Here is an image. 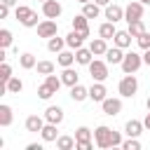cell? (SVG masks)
Listing matches in <instances>:
<instances>
[{
  "label": "cell",
  "mask_w": 150,
  "mask_h": 150,
  "mask_svg": "<svg viewBox=\"0 0 150 150\" xmlns=\"http://www.w3.org/2000/svg\"><path fill=\"white\" fill-rule=\"evenodd\" d=\"M14 16H16V21H21V26H26V28L38 26V14H35L30 7H26V5H16Z\"/></svg>",
  "instance_id": "obj_1"
},
{
  "label": "cell",
  "mask_w": 150,
  "mask_h": 150,
  "mask_svg": "<svg viewBox=\"0 0 150 150\" xmlns=\"http://www.w3.org/2000/svg\"><path fill=\"white\" fill-rule=\"evenodd\" d=\"M120 66H122L124 75H131V73H136V70L143 66V56H141V54H136V52H127Z\"/></svg>",
  "instance_id": "obj_2"
},
{
  "label": "cell",
  "mask_w": 150,
  "mask_h": 150,
  "mask_svg": "<svg viewBox=\"0 0 150 150\" xmlns=\"http://www.w3.org/2000/svg\"><path fill=\"white\" fill-rule=\"evenodd\" d=\"M94 141H96V145L98 148H112V129L110 127H105V124H101V127H96V131H94Z\"/></svg>",
  "instance_id": "obj_3"
},
{
  "label": "cell",
  "mask_w": 150,
  "mask_h": 150,
  "mask_svg": "<svg viewBox=\"0 0 150 150\" xmlns=\"http://www.w3.org/2000/svg\"><path fill=\"white\" fill-rule=\"evenodd\" d=\"M87 68H89V75H91L94 82H103V80L108 77V61H98V59H94Z\"/></svg>",
  "instance_id": "obj_4"
},
{
  "label": "cell",
  "mask_w": 150,
  "mask_h": 150,
  "mask_svg": "<svg viewBox=\"0 0 150 150\" xmlns=\"http://www.w3.org/2000/svg\"><path fill=\"white\" fill-rule=\"evenodd\" d=\"M117 89H120V94H122L124 98H131V96L136 94V89H138V80L134 77V73H131V75H124V77L120 80Z\"/></svg>",
  "instance_id": "obj_5"
},
{
  "label": "cell",
  "mask_w": 150,
  "mask_h": 150,
  "mask_svg": "<svg viewBox=\"0 0 150 150\" xmlns=\"http://www.w3.org/2000/svg\"><path fill=\"white\" fill-rule=\"evenodd\" d=\"M143 7H145V5H143L141 0H134V2H129V5L124 7V19H127V23L143 19Z\"/></svg>",
  "instance_id": "obj_6"
},
{
  "label": "cell",
  "mask_w": 150,
  "mask_h": 150,
  "mask_svg": "<svg viewBox=\"0 0 150 150\" xmlns=\"http://www.w3.org/2000/svg\"><path fill=\"white\" fill-rule=\"evenodd\" d=\"M59 33V26H56V21L54 19H45V21H40L38 23V38H54Z\"/></svg>",
  "instance_id": "obj_7"
},
{
  "label": "cell",
  "mask_w": 150,
  "mask_h": 150,
  "mask_svg": "<svg viewBox=\"0 0 150 150\" xmlns=\"http://www.w3.org/2000/svg\"><path fill=\"white\" fill-rule=\"evenodd\" d=\"M61 12H63V7H61L59 0H45V2H42V14H45L47 19H59Z\"/></svg>",
  "instance_id": "obj_8"
},
{
  "label": "cell",
  "mask_w": 150,
  "mask_h": 150,
  "mask_svg": "<svg viewBox=\"0 0 150 150\" xmlns=\"http://www.w3.org/2000/svg\"><path fill=\"white\" fill-rule=\"evenodd\" d=\"M105 94H108V89H105V84H103V82H94V84L89 87V98H91V101H96V103H103V101L108 98Z\"/></svg>",
  "instance_id": "obj_9"
},
{
  "label": "cell",
  "mask_w": 150,
  "mask_h": 150,
  "mask_svg": "<svg viewBox=\"0 0 150 150\" xmlns=\"http://www.w3.org/2000/svg\"><path fill=\"white\" fill-rule=\"evenodd\" d=\"M101 108H103V112H105V115L115 117V115H120V112H122V101H120V98H105V101L101 103Z\"/></svg>",
  "instance_id": "obj_10"
},
{
  "label": "cell",
  "mask_w": 150,
  "mask_h": 150,
  "mask_svg": "<svg viewBox=\"0 0 150 150\" xmlns=\"http://www.w3.org/2000/svg\"><path fill=\"white\" fill-rule=\"evenodd\" d=\"M84 38H87L84 33H80V30H75V28H73V30L66 35V45H68L70 49H80V47H82V42H84Z\"/></svg>",
  "instance_id": "obj_11"
},
{
  "label": "cell",
  "mask_w": 150,
  "mask_h": 150,
  "mask_svg": "<svg viewBox=\"0 0 150 150\" xmlns=\"http://www.w3.org/2000/svg\"><path fill=\"white\" fill-rule=\"evenodd\" d=\"M45 120L52 122V124H61V122H63V108H59V105H49V108L45 110Z\"/></svg>",
  "instance_id": "obj_12"
},
{
  "label": "cell",
  "mask_w": 150,
  "mask_h": 150,
  "mask_svg": "<svg viewBox=\"0 0 150 150\" xmlns=\"http://www.w3.org/2000/svg\"><path fill=\"white\" fill-rule=\"evenodd\" d=\"M89 49L94 52V56H105V52H108V40L98 35L96 40H91V42H89Z\"/></svg>",
  "instance_id": "obj_13"
},
{
  "label": "cell",
  "mask_w": 150,
  "mask_h": 150,
  "mask_svg": "<svg viewBox=\"0 0 150 150\" xmlns=\"http://www.w3.org/2000/svg\"><path fill=\"white\" fill-rule=\"evenodd\" d=\"M91 56H94V52H91L89 47H87V49H84V47L75 49V63H80V66H89V63L94 61Z\"/></svg>",
  "instance_id": "obj_14"
},
{
  "label": "cell",
  "mask_w": 150,
  "mask_h": 150,
  "mask_svg": "<svg viewBox=\"0 0 150 150\" xmlns=\"http://www.w3.org/2000/svg\"><path fill=\"white\" fill-rule=\"evenodd\" d=\"M131 33L129 30H117L115 33V38H112V42L117 45V47H122V49H127V47H131Z\"/></svg>",
  "instance_id": "obj_15"
},
{
  "label": "cell",
  "mask_w": 150,
  "mask_h": 150,
  "mask_svg": "<svg viewBox=\"0 0 150 150\" xmlns=\"http://www.w3.org/2000/svg\"><path fill=\"white\" fill-rule=\"evenodd\" d=\"M45 122H47V120H42V117H38V115H30V117H26V131L38 134V131H42Z\"/></svg>",
  "instance_id": "obj_16"
},
{
  "label": "cell",
  "mask_w": 150,
  "mask_h": 150,
  "mask_svg": "<svg viewBox=\"0 0 150 150\" xmlns=\"http://www.w3.org/2000/svg\"><path fill=\"white\" fill-rule=\"evenodd\" d=\"M143 122H138V120H129L127 124H124V131H127V136H134V138H138L141 134H143Z\"/></svg>",
  "instance_id": "obj_17"
},
{
  "label": "cell",
  "mask_w": 150,
  "mask_h": 150,
  "mask_svg": "<svg viewBox=\"0 0 150 150\" xmlns=\"http://www.w3.org/2000/svg\"><path fill=\"white\" fill-rule=\"evenodd\" d=\"M105 19L117 23L120 19H124V9H122L120 5H108V7H105Z\"/></svg>",
  "instance_id": "obj_18"
},
{
  "label": "cell",
  "mask_w": 150,
  "mask_h": 150,
  "mask_svg": "<svg viewBox=\"0 0 150 150\" xmlns=\"http://www.w3.org/2000/svg\"><path fill=\"white\" fill-rule=\"evenodd\" d=\"M73 28H75V30H80V33H84V35L89 38V19H87L84 14L73 16Z\"/></svg>",
  "instance_id": "obj_19"
},
{
  "label": "cell",
  "mask_w": 150,
  "mask_h": 150,
  "mask_svg": "<svg viewBox=\"0 0 150 150\" xmlns=\"http://www.w3.org/2000/svg\"><path fill=\"white\" fill-rule=\"evenodd\" d=\"M122 59H124V49L117 47V45L105 52V61H108V63H122Z\"/></svg>",
  "instance_id": "obj_20"
},
{
  "label": "cell",
  "mask_w": 150,
  "mask_h": 150,
  "mask_svg": "<svg viewBox=\"0 0 150 150\" xmlns=\"http://www.w3.org/2000/svg\"><path fill=\"white\" fill-rule=\"evenodd\" d=\"M61 80H63V84H66V87H73V84H77V82H80V75H77V70H73V68L68 66V68H63Z\"/></svg>",
  "instance_id": "obj_21"
},
{
  "label": "cell",
  "mask_w": 150,
  "mask_h": 150,
  "mask_svg": "<svg viewBox=\"0 0 150 150\" xmlns=\"http://www.w3.org/2000/svg\"><path fill=\"white\" fill-rule=\"evenodd\" d=\"M70 98L80 103V101L89 98V89H87V87H82V84L77 82V84H73V87H70Z\"/></svg>",
  "instance_id": "obj_22"
},
{
  "label": "cell",
  "mask_w": 150,
  "mask_h": 150,
  "mask_svg": "<svg viewBox=\"0 0 150 150\" xmlns=\"http://www.w3.org/2000/svg\"><path fill=\"white\" fill-rule=\"evenodd\" d=\"M40 136H42V141H47V143H52V141H56V138H59V131H56V124H52V122H47V124L42 127V131H40Z\"/></svg>",
  "instance_id": "obj_23"
},
{
  "label": "cell",
  "mask_w": 150,
  "mask_h": 150,
  "mask_svg": "<svg viewBox=\"0 0 150 150\" xmlns=\"http://www.w3.org/2000/svg\"><path fill=\"white\" fill-rule=\"evenodd\" d=\"M82 14H84L87 19H98V14H101V5H96L94 0H91V2H84V5H82Z\"/></svg>",
  "instance_id": "obj_24"
},
{
  "label": "cell",
  "mask_w": 150,
  "mask_h": 150,
  "mask_svg": "<svg viewBox=\"0 0 150 150\" xmlns=\"http://www.w3.org/2000/svg\"><path fill=\"white\" fill-rule=\"evenodd\" d=\"M115 33H117L115 21H105V23H101V26H98V35H101V38H105V40H112V38H115Z\"/></svg>",
  "instance_id": "obj_25"
},
{
  "label": "cell",
  "mask_w": 150,
  "mask_h": 150,
  "mask_svg": "<svg viewBox=\"0 0 150 150\" xmlns=\"http://www.w3.org/2000/svg\"><path fill=\"white\" fill-rule=\"evenodd\" d=\"M63 47H66V40H63V38H59V35H54V38H49V40H47V49H49V52H54V54L63 52Z\"/></svg>",
  "instance_id": "obj_26"
},
{
  "label": "cell",
  "mask_w": 150,
  "mask_h": 150,
  "mask_svg": "<svg viewBox=\"0 0 150 150\" xmlns=\"http://www.w3.org/2000/svg\"><path fill=\"white\" fill-rule=\"evenodd\" d=\"M12 120H14L12 108H9L7 103H2V105H0V127H9V124H12Z\"/></svg>",
  "instance_id": "obj_27"
},
{
  "label": "cell",
  "mask_w": 150,
  "mask_h": 150,
  "mask_svg": "<svg viewBox=\"0 0 150 150\" xmlns=\"http://www.w3.org/2000/svg\"><path fill=\"white\" fill-rule=\"evenodd\" d=\"M21 89H23V82H21L19 77H14V75H12V77L7 80V84H5V91H7V94H19Z\"/></svg>",
  "instance_id": "obj_28"
},
{
  "label": "cell",
  "mask_w": 150,
  "mask_h": 150,
  "mask_svg": "<svg viewBox=\"0 0 150 150\" xmlns=\"http://www.w3.org/2000/svg\"><path fill=\"white\" fill-rule=\"evenodd\" d=\"M75 145H77V141H75L73 136H59V138H56V148H59V150H73Z\"/></svg>",
  "instance_id": "obj_29"
},
{
  "label": "cell",
  "mask_w": 150,
  "mask_h": 150,
  "mask_svg": "<svg viewBox=\"0 0 150 150\" xmlns=\"http://www.w3.org/2000/svg\"><path fill=\"white\" fill-rule=\"evenodd\" d=\"M59 66H63V68H68V66H73L75 63V54L73 52H59Z\"/></svg>",
  "instance_id": "obj_30"
},
{
  "label": "cell",
  "mask_w": 150,
  "mask_h": 150,
  "mask_svg": "<svg viewBox=\"0 0 150 150\" xmlns=\"http://www.w3.org/2000/svg\"><path fill=\"white\" fill-rule=\"evenodd\" d=\"M19 63H21V68H26V70H30V68H35V66H38L35 56H33V54H28V52L19 56Z\"/></svg>",
  "instance_id": "obj_31"
},
{
  "label": "cell",
  "mask_w": 150,
  "mask_h": 150,
  "mask_svg": "<svg viewBox=\"0 0 150 150\" xmlns=\"http://www.w3.org/2000/svg\"><path fill=\"white\" fill-rule=\"evenodd\" d=\"M127 30H129V33H131L134 38H138V35H143V33H145V26H143V21L138 19V21H131Z\"/></svg>",
  "instance_id": "obj_32"
},
{
  "label": "cell",
  "mask_w": 150,
  "mask_h": 150,
  "mask_svg": "<svg viewBox=\"0 0 150 150\" xmlns=\"http://www.w3.org/2000/svg\"><path fill=\"white\" fill-rule=\"evenodd\" d=\"M35 68H38L40 75H52V73H54V63H52V61H38Z\"/></svg>",
  "instance_id": "obj_33"
},
{
  "label": "cell",
  "mask_w": 150,
  "mask_h": 150,
  "mask_svg": "<svg viewBox=\"0 0 150 150\" xmlns=\"http://www.w3.org/2000/svg\"><path fill=\"white\" fill-rule=\"evenodd\" d=\"M45 82H47V84L54 89V94H56V91L61 89V84H63V80H61V77H56L54 73H52V75H45Z\"/></svg>",
  "instance_id": "obj_34"
},
{
  "label": "cell",
  "mask_w": 150,
  "mask_h": 150,
  "mask_svg": "<svg viewBox=\"0 0 150 150\" xmlns=\"http://www.w3.org/2000/svg\"><path fill=\"white\" fill-rule=\"evenodd\" d=\"M38 96H40L42 101H49V98L54 96V89H52V87L45 82V84H40V87H38Z\"/></svg>",
  "instance_id": "obj_35"
},
{
  "label": "cell",
  "mask_w": 150,
  "mask_h": 150,
  "mask_svg": "<svg viewBox=\"0 0 150 150\" xmlns=\"http://www.w3.org/2000/svg\"><path fill=\"white\" fill-rule=\"evenodd\" d=\"M12 40H14V38H12V30L2 28V30H0V47H2V49H7V47L12 45Z\"/></svg>",
  "instance_id": "obj_36"
},
{
  "label": "cell",
  "mask_w": 150,
  "mask_h": 150,
  "mask_svg": "<svg viewBox=\"0 0 150 150\" xmlns=\"http://www.w3.org/2000/svg\"><path fill=\"white\" fill-rule=\"evenodd\" d=\"M9 77H12V66L2 61V66H0V80H2V87L7 84V80H9Z\"/></svg>",
  "instance_id": "obj_37"
},
{
  "label": "cell",
  "mask_w": 150,
  "mask_h": 150,
  "mask_svg": "<svg viewBox=\"0 0 150 150\" xmlns=\"http://www.w3.org/2000/svg\"><path fill=\"white\" fill-rule=\"evenodd\" d=\"M75 141H91V131L87 127H77L75 131Z\"/></svg>",
  "instance_id": "obj_38"
},
{
  "label": "cell",
  "mask_w": 150,
  "mask_h": 150,
  "mask_svg": "<svg viewBox=\"0 0 150 150\" xmlns=\"http://www.w3.org/2000/svg\"><path fill=\"white\" fill-rule=\"evenodd\" d=\"M122 148H124V150H141V143H138V138L129 136L127 141H122Z\"/></svg>",
  "instance_id": "obj_39"
},
{
  "label": "cell",
  "mask_w": 150,
  "mask_h": 150,
  "mask_svg": "<svg viewBox=\"0 0 150 150\" xmlns=\"http://www.w3.org/2000/svg\"><path fill=\"white\" fill-rule=\"evenodd\" d=\"M136 40H138V47H141V49H150V33H148V30H145L143 35H138Z\"/></svg>",
  "instance_id": "obj_40"
},
{
  "label": "cell",
  "mask_w": 150,
  "mask_h": 150,
  "mask_svg": "<svg viewBox=\"0 0 150 150\" xmlns=\"http://www.w3.org/2000/svg\"><path fill=\"white\" fill-rule=\"evenodd\" d=\"M77 150H91L94 148V143L91 141H77V145H75Z\"/></svg>",
  "instance_id": "obj_41"
},
{
  "label": "cell",
  "mask_w": 150,
  "mask_h": 150,
  "mask_svg": "<svg viewBox=\"0 0 150 150\" xmlns=\"http://www.w3.org/2000/svg\"><path fill=\"white\" fill-rule=\"evenodd\" d=\"M7 16H9V5L2 2V5H0V19H7Z\"/></svg>",
  "instance_id": "obj_42"
},
{
  "label": "cell",
  "mask_w": 150,
  "mask_h": 150,
  "mask_svg": "<svg viewBox=\"0 0 150 150\" xmlns=\"http://www.w3.org/2000/svg\"><path fill=\"white\" fill-rule=\"evenodd\" d=\"M115 145H122V136H120V131H112V148Z\"/></svg>",
  "instance_id": "obj_43"
},
{
  "label": "cell",
  "mask_w": 150,
  "mask_h": 150,
  "mask_svg": "<svg viewBox=\"0 0 150 150\" xmlns=\"http://www.w3.org/2000/svg\"><path fill=\"white\" fill-rule=\"evenodd\" d=\"M26 150H42V143H28Z\"/></svg>",
  "instance_id": "obj_44"
},
{
  "label": "cell",
  "mask_w": 150,
  "mask_h": 150,
  "mask_svg": "<svg viewBox=\"0 0 150 150\" xmlns=\"http://www.w3.org/2000/svg\"><path fill=\"white\" fill-rule=\"evenodd\" d=\"M143 63L150 66V49H145V54H143Z\"/></svg>",
  "instance_id": "obj_45"
},
{
  "label": "cell",
  "mask_w": 150,
  "mask_h": 150,
  "mask_svg": "<svg viewBox=\"0 0 150 150\" xmlns=\"http://www.w3.org/2000/svg\"><path fill=\"white\" fill-rule=\"evenodd\" d=\"M143 127L150 131V110H148V115H145V120H143Z\"/></svg>",
  "instance_id": "obj_46"
},
{
  "label": "cell",
  "mask_w": 150,
  "mask_h": 150,
  "mask_svg": "<svg viewBox=\"0 0 150 150\" xmlns=\"http://www.w3.org/2000/svg\"><path fill=\"white\" fill-rule=\"evenodd\" d=\"M94 2H96V5H101V7H108V5H110V0H94Z\"/></svg>",
  "instance_id": "obj_47"
},
{
  "label": "cell",
  "mask_w": 150,
  "mask_h": 150,
  "mask_svg": "<svg viewBox=\"0 0 150 150\" xmlns=\"http://www.w3.org/2000/svg\"><path fill=\"white\" fill-rule=\"evenodd\" d=\"M2 2H5V5H9V7H14V5H16V0H2Z\"/></svg>",
  "instance_id": "obj_48"
},
{
  "label": "cell",
  "mask_w": 150,
  "mask_h": 150,
  "mask_svg": "<svg viewBox=\"0 0 150 150\" xmlns=\"http://www.w3.org/2000/svg\"><path fill=\"white\" fill-rule=\"evenodd\" d=\"M145 105H148V110H150V96H148V101H145Z\"/></svg>",
  "instance_id": "obj_49"
},
{
  "label": "cell",
  "mask_w": 150,
  "mask_h": 150,
  "mask_svg": "<svg viewBox=\"0 0 150 150\" xmlns=\"http://www.w3.org/2000/svg\"><path fill=\"white\" fill-rule=\"evenodd\" d=\"M77 2H80V5H84V2H91V0H77Z\"/></svg>",
  "instance_id": "obj_50"
},
{
  "label": "cell",
  "mask_w": 150,
  "mask_h": 150,
  "mask_svg": "<svg viewBox=\"0 0 150 150\" xmlns=\"http://www.w3.org/2000/svg\"><path fill=\"white\" fill-rule=\"evenodd\" d=\"M141 2H143V5H150V0H141Z\"/></svg>",
  "instance_id": "obj_51"
},
{
  "label": "cell",
  "mask_w": 150,
  "mask_h": 150,
  "mask_svg": "<svg viewBox=\"0 0 150 150\" xmlns=\"http://www.w3.org/2000/svg\"><path fill=\"white\" fill-rule=\"evenodd\" d=\"M40 2H45V0H40Z\"/></svg>",
  "instance_id": "obj_52"
}]
</instances>
